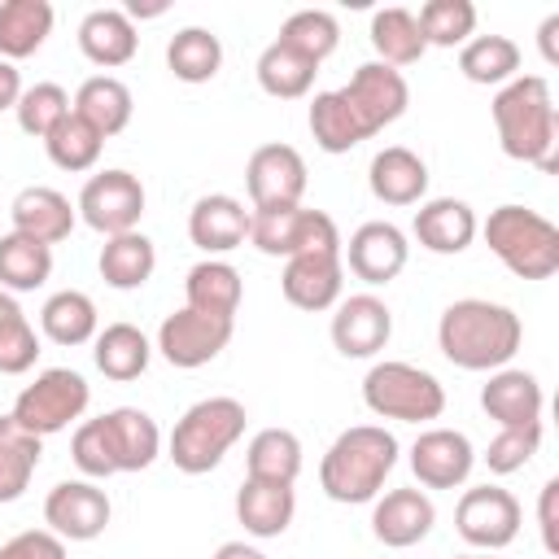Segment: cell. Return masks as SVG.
<instances>
[{
    "label": "cell",
    "mask_w": 559,
    "mask_h": 559,
    "mask_svg": "<svg viewBox=\"0 0 559 559\" xmlns=\"http://www.w3.org/2000/svg\"><path fill=\"white\" fill-rule=\"evenodd\" d=\"M520 341H524V323L502 301L463 297V301H450L441 310V319H437V345L463 371H498V367H507L515 358Z\"/></svg>",
    "instance_id": "1"
},
{
    "label": "cell",
    "mask_w": 559,
    "mask_h": 559,
    "mask_svg": "<svg viewBox=\"0 0 559 559\" xmlns=\"http://www.w3.org/2000/svg\"><path fill=\"white\" fill-rule=\"evenodd\" d=\"M157 454H162V428L140 406H114L96 419H83L70 441V459L87 480L144 472Z\"/></svg>",
    "instance_id": "2"
},
{
    "label": "cell",
    "mask_w": 559,
    "mask_h": 559,
    "mask_svg": "<svg viewBox=\"0 0 559 559\" xmlns=\"http://www.w3.org/2000/svg\"><path fill=\"white\" fill-rule=\"evenodd\" d=\"M489 114L498 127V144L511 162H528V166L555 175L559 114H555L550 83L542 74H515L511 83H502Z\"/></svg>",
    "instance_id": "3"
},
{
    "label": "cell",
    "mask_w": 559,
    "mask_h": 559,
    "mask_svg": "<svg viewBox=\"0 0 559 559\" xmlns=\"http://www.w3.org/2000/svg\"><path fill=\"white\" fill-rule=\"evenodd\" d=\"M397 467V437L380 424H358V428H345L323 463H319V485L332 502H376L389 472Z\"/></svg>",
    "instance_id": "4"
},
{
    "label": "cell",
    "mask_w": 559,
    "mask_h": 559,
    "mask_svg": "<svg viewBox=\"0 0 559 559\" xmlns=\"http://www.w3.org/2000/svg\"><path fill=\"white\" fill-rule=\"evenodd\" d=\"M245 419L249 415H245V406L236 397H201V402H192L179 415V424H175V432L166 441L170 463L183 476L214 472L227 459V450L245 437Z\"/></svg>",
    "instance_id": "5"
},
{
    "label": "cell",
    "mask_w": 559,
    "mask_h": 559,
    "mask_svg": "<svg viewBox=\"0 0 559 559\" xmlns=\"http://www.w3.org/2000/svg\"><path fill=\"white\" fill-rule=\"evenodd\" d=\"M489 253L520 280H550L559 271V227L528 205H498L485 218Z\"/></svg>",
    "instance_id": "6"
},
{
    "label": "cell",
    "mask_w": 559,
    "mask_h": 559,
    "mask_svg": "<svg viewBox=\"0 0 559 559\" xmlns=\"http://www.w3.org/2000/svg\"><path fill=\"white\" fill-rule=\"evenodd\" d=\"M362 402L380 419H402V424H424L445 411V389L432 371L415 362L384 358L362 376Z\"/></svg>",
    "instance_id": "7"
},
{
    "label": "cell",
    "mask_w": 559,
    "mask_h": 559,
    "mask_svg": "<svg viewBox=\"0 0 559 559\" xmlns=\"http://www.w3.org/2000/svg\"><path fill=\"white\" fill-rule=\"evenodd\" d=\"M249 245L266 258H297V253H341V231L332 214L284 205V210H249Z\"/></svg>",
    "instance_id": "8"
},
{
    "label": "cell",
    "mask_w": 559,
    "mask_h": 559,
    "mask_svg": "<svg viewBox=\"0 0 559 559\" xmlns=\"http://www.w3.org/2000/svg\"><path fill=\"white\" fill-rule=\"evenodd\" d=\"M87 402H92V389H87V380H83L79 371H70V367H48V371H39V376L17 393V402H13L9 415H13L26 432H35V437H52V432L70 428L74 419H83Z\"/></svg>",
    "instance_id": "9"
},
{
    "label": "cell",
    "mask_w": 559,
    "mask_h": 559,
    "mask_svg": "<svg viewBox=\"0 0 559 559\" xmlns=\"http://www.w3.org/2000/svg\"><path fill=\"white\" fill-rule=\"evenodd\" d=\"M336 92L349 105V114H354V122H358V131L367 140L380 135L389 122H397L406 114V105H411V87H406L402 70H393L384 61H362L349 74V83L336 87Z\"/></svg>",
    "instance_id": "10"
},
{
    "label": "cell",
    "mask_w": 559,
    "mask_h": 559,
    "mask_svg": "<svg viewBox=\"0 0 559 559\" xmlns=\"http://www.w3.org/2000/svg\"><path fill=\"white\" fill-rule=\"evenodd\" d=\"M231 332H236V319H218V314H201L192 306H179L157 328V354L170 367L197 371L231 345Z\"/></svg>",
    "instance_id": "11"
},
{
    "label": "cell",
    "mask_w": 559,
    "mask_h": 559,
    "mask_svg": "<svg viewBox=\"0 0 559 559\" xmlns=\"http://www.w3.org/2000/svg\"><path fill=\"white\" fill-rule=\"evenodd\" d=\"M520 520H524V511H520L515 493L502 489V485L463 489V498H459V507H454V528H459V537H463L467 546L485 550V555L511 546V542L520 537Z\"/></svg>",
    "instance_id": "12"
},
{
    "label": "cell",
    "mask_w": 559,
    "mask_h": 559,
    "mask_svg": "<svg viewBox=\"0 0 559 559\" xmlns=\"http://www.w3.org/2000/svg\"><path fill=\"white\" fill-rule=\"evenodd\" d=\"M144 183L131 175V170H100L83 183L79 192V218L100 231V236H122V231H135L140 218H144Z\"/></svg>",
    "instance_id": "13"
},
{
    "label": "cell",
    "mask_w": 559,
    "mask_h": 559,
    "mask_svg": "<svg viewBox=\"0 0 559 559\" xmlns=\"http://www.w3.org/2000/svg\"><path fill=\"white\" fill-rule=\"evenodd\" d=\"M109 493L96 480H57L44 498V524L61 542H96L109 528Z\"/></svg>",
    "instance_id": "14"
},
{
    "label": "cell",
    "mask_w": 559,
    "mask_h": 559,
    "mask_svg": "<svg viewBox=\"0 0 559 559\" xmlns=\"http://www.w3.org/2000/svg\"><path fill=\"white\" fill-rule=\"evenodd\" d=\"M245 188L253 210H284L301 205L306 197V157L293 144H262L249 153Z\"/></svg>",
    "instance_id": "15"
},
{
    "label": "cell",
    "mask_w": 559,
    "mask_h": 559,
    "mask_svg": "<svg viewBox=\"0 0 559 559\" xmlns=\"http://www.w3.org/2000/svg\"><path fill=\"white\" fill-rule=\"evenodd\" d=\"M393 336V310L376 293H354L336 301L332 345L341 358H376Z\"/></svg>",
    "instance_id": "16"
},
{
    "label": "cell",
    "mask_w": 559,
    "mask_h": 559,
    "mask_svg": "<svg viewBox=\"0 0 559 559\" xmlns=\"http://www.w3.org/2000/svg\"><path fill=\"white\" fill-rule=\"evenodd\" d=\"M476 467V450L459 428H428L411 445V472L424 489H459Z\"/></svg>",
    "instance_id": "17"
},
{
    "label": "cell",
    "mask_w": 559,
    "mask_h": 559,
    "mask_svg": "<svg viewBox=\"0 0 559 559\" xmlns=\"http://www.w3.org/2000/svg\"><path fill=\"white\" fill-rule=\"evenodd\" d=\"M406 258H411V245H406L402 227H393V223H384V218L362 223V227L349 236V245H341V262H345L362 284H371V288L397 280L402 266H406Z\"/></svg>",
    "instance_id": "18"
},
{
    "label": "cell",
    "mask_w": 559,
    "mask_h": 559,
    "mask_svg": "<svg viewBox=\"0 0 559 559\" xmlns=\"http://www.w3.org/2000/svg\"><path fill=\"white\" fill-rule=\"evenodd\" d=\"M280 288L288 297V306L297 310H332L341 301V288H345V262L341 253H297V258H284V275H280Z\"/></svg>",
    "instance_id": "19"
},
{
    "label": "cell",
    "mask_w": 559,
    "mask_h": 559,
    "mask_svg": "<svg viewBox=\"0 0 559 559\" xmlns=\"http://www.w3.org/2000/svg\"><path fill=\"white\" fill-rule=\"evenodd\" d=\"M432 524H437V507L424 489H389L371 507V533L389 550L419 546L432 533Z\"/></svg>",
    "instance_id": "20"
},
{
    "label": "cell",
    "mask_w": 559,
    "mask_h": 559,
    "mask_svg": "<svg viewBox=\"0 0 559 559\" xmlns=\"http://www.w3.org/2000/svg\"><path fill=\"white\" fill-rule=\"evenodd\" d=\"M480 406L498 428H524V424H542V406L546 393L537 384L533 371L524 367H498L489 371L485 389H480Z\"/></svg>",
    "instance_id": "21"
},
{
    "label": "cell",
    "mask_w": 559,
    "mask_h": 559,
    "mask_svg": "<svg viewBox=\"0 0 559 559\" xmlns=\"http://www.w3.org/2000/svg\"><path fill=\"white\" fill-rule=\"evenodd\" d=\"M188 240L205 253V258H218V253H231L249 240V210L245 201L227 197V192H210L192 205L188 214Z\"/></svg>",
    "instance_id": "22"
},
{
    "label": "cell",
    "mask_w": 559,
    "mask_h": 559,
    "mask_svg": "<svg viewBox=\"0 0 559 559\" xmlns=\"http://www.w3.org/2000/svg\"><path fill=\"white\" fill-rule=\"evenodd\" d=\"M411 231H415V240H419L428 253L450 258V253H463V249L476 240L480 223H476V210H472L467 201H459V197H432V201H424V205L415 210Z\"/></svg>",
    "instance_id": "23"
},
{
    "label": "cell",
    "mask_w": 559,
    "mask_h": 559,
    "mask_svg": "<svg viewBox=\"0 0 559 559\" xmlns=\"http://www.w3.org/2000/svg\"><path fill=\"white\" fill-rule=\"evenodd\" d=\"M9 214H13V231H22V236H31V240H39L48 249L61 245L74 231V205H70V197H61L57 188H44V183L22 188L13 197V205H9Z\"/></svg>",
    "instance_id": "24"
},
{
    "label": "cell",
    "mask_w": 559,
    "mask_h": 559,
    "mask_svg": "<svg viewBox=\"0 0 559 559\" xmlns=\"http://www.w3.org/2000/svg\"><path fill=\"white\" fill-rule=\"evenodd\" d=\"M367 183H371V197L384 201V205H419L424 192H428V166H424L419 153H411L402 144H389L371 157Z\"/></svg>",
    "instance_id": "25"
},
{
    "label": "cell",
    "mask_w": 559,
    "mask_h": 559,
    "mask_svg": "<svg viewBox=\"0 0 559 559\" xmlns=\"http://www.w3.org/2000/svg\"><path fill=\"white\" fill-rule=\"evenodd\" d=\"M140 48V35H135V22L122 13V9H92L83 22H79V52L100 66V70H118L135 57Z\"/></svg>",
    "instance_id": "26"
},
{
    "label": "cell",
    "mask_w": 559,
    "mask_h": 559,
    "mask_svg": "<svg viewBox=\"0 0 559 559\" xmlns=\"http://www.w3.org/2000/svg\"><path fill=\"white\" fill-rule=\"evenodd\" d=\"M297 493L293 485H266V480H240L236 489V520L245 524L249 537H280L293 524Z\"/></svg>",
    "instance_id": "27"
},
{
    "label": "cell",
    "mask_w": 559,
    "mask_h": 559,
    "mask_svg": "<svg viewBox=\"0 0 559 559\" xmlns=\"http://www.w3.org/2000/svg\"><path fill=\"white\" fill-rule=\"evenodd\" d=\"M100 280L118 293H131V288H144L157 271V249L144 231H122V236H105L100 245Z\"/></svg>",
    "instance_id": "28"
},
{
    "label": "cell",
    "mask_w": 559,
    "mask_h": 559,
    "mask_svg": "<svg viewBox=\"0 0 559 559\" xmlns=\"http://www.w3.org/2000/svg\"><path fill=\"white\" fill-rule=\"evenodd\" d=\"M70 109H74L83 122H92V127L109 140V135L127 131L135 100H131V87H127L122 79H114V74H92V79L79 83Z\"/></svg>",
    "instance_id": "29"
},
{
    "label": "cell",
    "mask_w": 559,
    "mask_h": 559,
    "mask_svg": "<svg viewBox=\"0 0 559 559\" xmlns=\"http://www.w3.org/2000/svg\"><path fill=\"white\" fill-rule=\"evenodd\" d=\"M183 297L192 310L201 314H218V319H236L240 310V297H245V284H240V271L223 258H205L188 271L183 280Z\"/></svg>",
    "instance_id": "30"
},
{
    "label": "cell",
    "mask_w": 559,
    "mask_h": 559,
    "mask_svg": "<svg viewBox=\"0 0 559 559\" xmlns=\"http://www.w3.org/2000/svg\"><path fill=\"white\" fill-rule=\"evenodd\" d=\"M92 345H96V349H92L96 371H100V376H109V380H118V384L140 380V376L148 371L153 345H148V336H144L135 323H109V328H100V332H96V341H92Z\"/></svg>",
    "instance_id": "31"
},
{
    "label": "cell",
    "mask_w": 559,
    "mask_h": 559,
    "mask_svg": "<svg viewBox=\"0 0 559 559\" xmlns=\"http://www.w3.org/2000/svg\"><path fill=\"white\" fill-rule=\"evenodd\" d=\"M245 476L266 485H297L301 476V437L288 428H262L253 432L245 450Z\"/></svg>",
    "instance_id": "32"
},
{
    "label": "cell",
    "mask_w": 559,
    "mask_h": 559,
    "mask_svg": "<svg viewBox=\"0 0 559 559\" xmlns=\"http://www.w3.org/2000/svg\"><path fill=\"white\" fill-rule=\"evenodd\" d=\"M39 332L52 341V345H87L96 341L100 332V314H96V301L79 288H61L44 301L39 310Z\"/></svg>",
    "instance_id": "33"
},
{
    "label": "cell",
    "mask_w": 559,
    "mask_h": 559,
    "mask_svg": "<svg viewBox=\"0 0 559 559\" xmlns=\"http://www.w3.org/2000/svg\"><path fill=\"white\" fill-rule=\"evenodd\" d=\"M52 4L48 0H4L0 4V57L22 61L44 48L52 35Z\"/></svg>",
    "instance_id": "34"
},
{
    "label": "cell",
    "mask_w": 559,
    "mask_h": 559,
    "mask_svg": "<svg viewBox=\"0 0 559 559\" xmlns=\"http://www.w3.org/2000/svg\"><path fill=\"white\" fill-rule=\"evenodd\" d=\"M44 437L26 432L13 415H0V502H17L39 467Z\"/></svg>",
    "instance_id": "35"
},
{
    "label": "cell",
    "mask_w": 559,
    "mask_h": 559,
    "mask_svg": "<svg viewBox=\"0 0 559 559\" xmlns=\"http://www.w3.org/2000/svg\"><path fill=\"white\" fill-rule=\"evenodd\" d=\"M459 70L467 83L502 87L520 74V44L511 35H472L459 48Z\"/></svg>",
    "instance_id": "36"
},
{
    "label": "cell",
    "mask_w": 559,
    "mask_h": 559,
    "mask_svg": "<svg viewBox=\"0 0 559 559\" xmlns=\"http://www.w3.org/2000/svg\"><path fill=\"white\" fill-rule=\"evenodd\" d=\"M371 48H376V61H384V66H393V70H402V66H415L424 52H428V44H424V35H419V22H415V13L411 9H376L371 13Z\"/></svg>",
    "instance_id": "37"
},
{
    "label": "cell",
    "mask_w": 559,
    "mask_h": 559,
    "mask_svg": "<svg viewBox=\"0 0 559 559\" xmlns=\"http://www.w3.org/2000/svg\"><path fill=\"white\" fill-rule=\"evenodd\" d=\"M52 275V249L22 236V231H4L0 236V288L4 293H35L44 288Z\"/></svg>",
    "instance_id": "38"
},
{
    "label": "cell",
    "mask_w": 559,
    "mask_h": 559,
    "mask_svg": "<svg viewBox=\"0 0 559 559\" xmlns=\"http://www.w3.org/2000/svg\"><path fill=\"white\" fill-rule=\"evenodd\" d=\"M166 70L179 83H210L223 70V44L205 26H183L166 44Z\"/></svg>",
    "instance_id": "39"
},
{
    "label": "cell",
    "mask_w": 559,
    "mask_h": 559,
    "mask_svg": "<svg viewBox=\"0 0 559 559\" xmlns=\"http://www.w3.org/2000/svg\"><path fill=\"white\" fill-rule=\"evenodd\" d=\"M258 87L266 92V96H275V100H301L310 87H314V74H319V66L314 61H306L301 52H293V48H284L280 39H271L266 48H262V57H258Z\"/></svg>",
    "instance_id": "40"
},
{
    "label": "cell",
    "mask_w": 559,
    "mask_h": 559,
    "mask_svg": "<svg viewBox=\"0 0 559 559\" xmlns=\"http://www.w3.org/2000/svg\"><path fill=\"white\" fill-rule=\"evenodd\" d=\"M275 39H280L284 48L301 52L306 61L323 66V61L336 52V44H341V26H336V17H332L328 9H297V13L284 17V26H280Z\"/></svg>",
    "instance_id": "41"
},
{
    "label": "cell",
    "mask_w": 559,
    "mask_h": 559,
    "mask_svg": "<svg viewBox=\"0 0 559 559\" xmlns=\"http://www.w3.org/2000/svg\"><path fill=\"white\" fill-rule=\"evenodd\" d=\"M44 148H48V162H52L57 170L79 175V170H92V166L100 162L105 135H100L92 122H83V118L70 109V114L57 122V131L44 140Z\"/></svg>",
    "instance_id": "42"
},
{
    "label": "cell",
    "mask_w": 559,
    "mask_h": 559,
    "mask_svg": "<svg viewBox=\"0 0 559 559\" xmlns=\"http://www.w3.org/2000/svg\"><path fill=\"white\" fill-rule=\"evenodd\" d=\"M310 135H314V144L323 148V153H349V148H358L367 135L358 131V122H354V114H349V105L341 100V92L332 87V92H314V100H310Z\"/></svg>",
    "instance_id": "43"
},
{
    "label": "cell",
    "mask_w": 559,
    "mask_h": 559,
    "mask_svg": "<svg viewBox=\"0 0 559 559\" xmlns=\"http://www.w3.org/2000/svg\"><path fill=\"white\" fill-rule=\"evenodd\" d=\"M419 35L428 48H463L476 35V4L472 0H428L419 13Z\"/></svg>",
    "instance_id": "44"
},
{
    "label": "cell",
    "mask_w": 559,
    "mask_h": 559,
    "mask_svg": "<svg viewBox=\"0 0 559 559\" xmlns=\"http://www.w3.org/2000/svg\"><path fill=\"white\" fill-rule=\"evenodd\" d=\"M35 358H39V336L22 314V306L13 301V293L0 288V376H22L35 367Z\"/></svg>",
    "instance_id": "45"
},
{
    "label": "cell",
    "mask_w": 559,
    "mask_h": 559,
    "mask_svg": "<svg viewBox=\"0 0 559 559\" xmlns=\"http://www.w3.org/2000/svg\"><path fill=\"white\" fill-rule=\"evenodd\" d=\"M13 114H17V127H22L26 135L48 140V135L57 131V122L70 114V92H66L61 83H35V87H22Z\"/></svg>",
    "instance_id": "46"
},
{
    "label": "cell",
    "mask_w": 559,
    "mask_h": 559,
    "mask_svg": "<svg viewBox=\"0 0 559 559\" xmlns=\"http://www.w3.org/2000/svg\"><path fill=\"white\" fill-rule=\"evenodd\" d=\"M542 450V424H524V428H498V437L485 450V463L493 476H511L520 472L533 454Z\"/></svg>",
    "instance_id": "47"
},
{
    "label": "cell",
    "mask_w": 559,
    "mask_h": 559,
    "mask_svg": "<svg viewBox=\"0 0 559 559\" xmlns=\"http://www.w3.org/2000/svg\"><path fill=\"white\" fill-rule=\"evenodd\" d=\"M0 559H66V542L48 528H26L0 546Z\"/></svg>",
    "instance_id": "48"
},
{
    "label": "cell",
    "mask_w": 559,
    "mask_h": 559,
    "mask_svg": "<svg viewBox=\"0 0 559 559\" xmlns=\"http://www.w3.org/2000/svg\"><path fill=\"white\" fill-rule=\"evenodd\" d=\"M537 528H542L546 555H559V476H550L537 493Z\"/></svg>",
    "instance_id": "49"
},
{
    "label": "cell",
    "mask_w": 559,
    "mask_h": 559,
    "mask_svg": "<svg viewBox=\"0 0 559 559\" xmlns=\"http://www.w3.org/2000/svg\"><path fill=\"white\" fill-rule=\"evenodd\" d=\"M17 96H22V74H17V66H13V61H4V57H0V109H13V105H17Z\"/></svg>",
    "instance_id": "50"
},
{
    "label": "cell",
    "mask_w": 559,
    "mask_h": 559,
    "mask_svg": "<svg viewBox=\"0 0 559 559\" xmlns=\"http://www.w3.org/2000/svg\"><path fill=\"white\" fill-rule=\"evenodd\" d=\"M537 44H542V57H546V66H559V13H550V17L542 22V31H537Z\"/></svg>",
    "instance_id": "51"
},
{
    "label": "cell",
    "mask_w": 559,
    "mask_h": 559,
    "mask_svg": "<svg viewBox=\"0 0 559 559\" xmlns=\"http://www.w3.org/2000/svg\"><path fill=\"white\" fill-rule=\"evenodd\" d=\"M214 559H266V555L258 546H249V542H223L214 550Z\"/></svg>",
    "instance_id": "52"
},
{
    "label": "cell",
    "mask_w": 559,
    "mask_h": 559,
    "mask_svg": "<svg viewBox=\"0 0 559 559\" xmlns=\"http://www.w3.org/2000/svg\"><path fill=\"white\" fill-rule=\"evenodd\" d=\"M454 559H498V555H485V550H480V555H454Z\"/></svg>",
    "instance_id": "53"
}]
</instances>
